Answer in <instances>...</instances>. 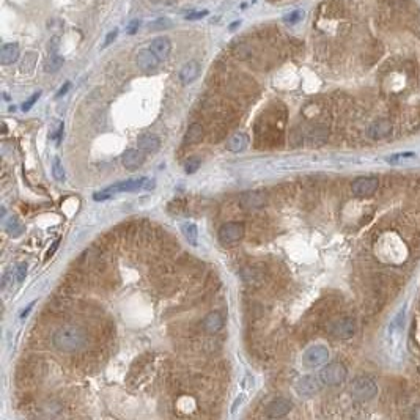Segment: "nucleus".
<instances>
[{"mask_svg":"<svg viewBox=\"0 0 420 420\" xmlns=\"http://www.w3.org/2000/svg\"><path fill=\"white\" fill-rule=\"evenodd\" d=\"M52 343L61 352H74L87 345V332L77 326H63L54 332Z\"/></svg>","mask_w":420,"mask_h":420,"instance_id":"nucleus-1","label":"nucleus"},{"mask_svg":"<svg viewBox=\"0 0 420 420\" xmlns=\"http://www.w3.org/2000/svg\"><path fill=\"white\" fill-rule=\"evenodd\" d=\"M154 187V183L153 180H148V178H136V180H126V181H121L115 186H110V187H106L104 191L101 192H96L93 195V198L96 202L99 200H107L110 198L112 195L118 194V192H134V191H140V189H153Z\"/></svg>","mask_w":420,"mask_h":420,"instance_id":"nucleus-2","label":"nucleus"},{"mask_svg":"<svg viewBox=\"0 0 420 420\" xmlns=\"http://www.w3.org/2000/svg\"><path fill=\"white\" fill-rule=\"evenodd\" d=\"M349 392L352 395L354 400L358 402H370L374 398V395L378 393V386L376 383L371 380L368 376H359L356 378V380L351 383V387H349Z\"/></svg>","mask_w":420,"mask_h":420,"instance_id":"nucleus-3","label":"nucleus"},{"mask_svg":"<svg viewBox=\"0 0 420 420\" xmlns=\"http://www.w3.org/2000/svg\"><path fill=\"white\" fill-rule=\"evenodd\" d=\"M348 370L342 362H330L327 365L323 367V370L320 371V380L324 386H340L345 380H346Z\"/></svg>","mask_w":420,"mask_h":420,"instance_id":"nucleus-4","label":"nucleus"},{"mask_svg":"<svg viewBox=\"0 0 420 420\" xmlns=\"http://www.w3.org/2000/svg\"><path fill=\"white\" fill-rule=\"evenodd\" d=\"M356 321L352 318L348 317H342V318H335L327 324V332L332 335V337L339 339V340H348L351 339L352 335L356 334Z\"/></svg>","mask_w":420,"mask_h":420,"instance_id":"nucleus-5","label":"nucleus"},{"mask_svg":"<svg viewBox=\"0 0 420 420\" xmlns=\"http://www.w3.org/2000/svg\"><path fill=\"white\" fill-rule=\"evenodd\" d=\"M329 359V351L326 346L323 345H313L310 346L304 356H302V364L307 367V368H317L323 364H326Z\"/></svg>","mask_w":420,"mask_h":420,"instance_id":"nucleus-6","label":"nucleus"},{"mask_svg":"<svg viewBox=\"0 0 420 420\" xmlns=\"http://www.w3.org/2000/svg\"><path fill=\"white\" fill-rule=\"evenodd\" d=\"M219 241L220 244H233L242 239L244 236V225L241 222H227L219 228Z\"/></svg>","mask_w":420,"mask_h":420,"instance_id":"nucleus-7","label":"nucleus"},{"mask_svg":"<svg viewBox=\"0 0 420 420\" xmlns=\"http://www.w3.org/2000/svg\"><path fill=\"white\" fill-rule=\"evenodd\" d=\"M380 181L374 176H359L356 178L351 184V191L358 197H370L376 192Z\"/></svg>","mask_w":420,"mask_h":420,"instance_id":"nucleus-8","label":"nucleus"},{"mask_svg":"<svg viewBox=\"0 0 420 420\" xmlns=\"http://www.w3.org/2000/svg\"><path fill=\"white\" fill-rule=\"evenodd\" d=\"M321 380L320 376H313V374H307V376H302L298 380L296 383V392L299 395H304V396H312L317 392H320L321 389Z\"/></svg>","mask_w":420,"mask_h":420,"instance_id":"nucleus-9","label":"nucleus"},{"mask_svg":"<svg viewBox=\"0 0 420 420\" xmlns=\"http://www.w3.org/2000/svg\"><path fill=\"white\" fill-rule=\"evenodd\" d=\"M291 409H293V403L288 398H276V400H272L266 406L264 415L268 418H280V417H285Z\"/></svg>","mask_w":420,"mask_h":420,"instance_id":"nucleus-10","label":"nucleus"},{"mask_svg":"<svg viewBox=\"0 0 420 420\" xmlns=\"http://www.w3.org/2000/svg\"><path fill=\"white\" fill-rule=\"evenodd\" d=\"M393 129V124L390 120H386V118H381V120H376L373 121L370 126H368V137L373 139V140H381L384 137H387Z\"/></svg>","mask_w":420,"mask_h":420,"instance_id":"nucleus-11","label":"nucleus"},{"mask_svg":"<svg viewBox=\"0 0 420 420\" xmlns=\"http://www.w3.org/2000/svg\"><path fill=\"white\" fill-rule=\"evenodd\" d=\"M136 63L142 71H153L159 67L161 60L153 54V51L148 49H140L136 55Z\"/></svg>","mask_w":420,"mask_h":420,"instance_id":"nucleus-12","label":"nucleus"},{"mask_svg":"<svg viewBox=\"0 0 420 420\" xmlns=\"http://www.w3.org/2000/svg\"><path fill=\"white\" fill-rule=\"evenodd\" d=\"M145 162V154L143 151L139 148V150H126L121 156V164L124 165V169L128 170H137L139 167H142V164Z\"/></svg>","mask_w":420,"mask_h":420,"instance_id":"nucleus-13","label":"nucleus"},{"mask_svg":"<svg viewBox=\"0 0 420 420\" xmlns=\"http://www.w3.org/2000/svg\"><path fill=\"white\" fill-rule=\"evenodd\" d=\"M225 324V320L222 317L220 312H209L206 317L202 321V327L208 332V334H216L219 332Z\"/></svg>","mask_w":420,"mask_h":420,"instance_id":"nucleus-14","label":"nucleus"},{"mask_svg":"<svg viewBox=\"0 0 420 420\" xmlns=\"http://www.w3.org/2000/svg\"><path fill=\"white\" fill-rule=\"evenodd\" d=\"M150 49L153 51V54H154L161 61H164L167 57L170 55V52H172V43H170V39H169V38L161 36V38H156V39L151 41Z\"/></svg>","mask_w":420,"mask_h":420,"instance_id":"nucleus-15","label":"nucleus"},{"mask_svg":"<svg viewBox=\"0 0 420 420\" xmlns=\"http://www.w3.org/2000/svg\"><path fill=\"white\" fill-rule=\"evenodd\" d=\"M200 74V65H198V61L195 60H191V61H187L186 65L181 68L180 71V80L184 83V85H187V83H192Z\"/></svg>","mask_w":420,"mask_h":420,"instance_id":"nucleus-16","label":"nucleus"},{"mask_svg":"<svg viewBox=\"0 0 420 420\" xmlns=\"http://www.w3.org/2000/svg\"><path fill=\"white\" fill-rule=\"evenodd\" d=\"M139 143V148L143 151V153H156L159 148H161V140L158 136L154 134H142L137 140Z\"/></svg>","mask_w":420,"mask_h":420,"instance_id":"nucleus-17","label":"nucleus"},{"mask_svg":"<svg viewBox=\"0 0 420 420\" xmlns=\"http://www.w3.org/2000/svg\"><path fill=\"white\" fill-rule=\"evenodd\" d=\"M241 205L249 209H258L266 205V195L263 192H246L239 198Z\"/></svg>","mask_w":420,"mask_h":420,"instance_id":"nucleus-18","label":"nucleus"},{"mask_svg":"<svg viewBox=\"0 0 420 420\" xmlns=\"http://www.w3.org/2000/svg\"><path fill=\"white\" fill-rule=\"evenodd\" d=\"M19 57V46L14 43H8L4 45L2 49H0V63L2 65H11L14 63Z\"/></svg>","mask_w":420,"mask_h":420,"instance_id":"nucleus-19","label":"nucleus"},{"mask_svg":"<svg viewBox=\"0 0 420 420\" xmlns=\"http://www.w3.org/2000/svg\"><path fill=\"white\" fill-rule=\"evenodd\" d=\"M247 143H249V137L244 132H236L227 142V148L232 153H239L246 148Z\"/></svg>","mask_w":420,"mask_h":420,"instance_id":"nucleus-20","label":"nucleus"},{"mask_svg":"<svg viewBox=\"0 0 420 420\" xmlns=\"http://www.w3.org/2000/svg\"><path fill=\"white\" fill-rule=\"evenodd\" d=\"M327 134L326 126H315L307 132V142L312 145H321L327 140Z\"/></svg>","mask_w":420,"mask_h":420,"instance_id":"nucleus-21","label":"nucleus"},{"mask_svg":"<svg viewBox=\"0 0 420 420\" xmlns=\"http://www.w3.org/2000/svg\"><path fill=\"white\" fill-rule=\"evenodd\" d=\"M202 139H203V126L200 123H192L191 126H189L187 132H186L184 142L194 145V143L202 142Z\"/></svg>","mask_w":420,"mask_h":420,"instance_id":"nucleus-22","label":"nucleus"},{"mask_svg":"<svg viewBox=\"0 0 420 420\" xmlns=\"http://www.w3.org/2000/svg\"><path fill=\"white\" fill-rule=\"evenodd\" d=\"M181 232L184 235V238L189 241V244L192 246H197V239H198V228L195 224H191V222H186L181 225Z\"/></svg>","mask_w":420,"mask_h":420,"instance_id":"nucleus-23","label":"nucleus"},{"mask_svg":"<svg viewBox=\"0 0 420 420\" xmlns=\"http://www.w3.org/2000/svg\"><path fill=\"white\" fill-rule=\"evenodd\" d=\"M63 65V58L58 57V55H51V58L46 61V65H45V70L46 73H55L61 68Z\"/></svg>","mask_w":420,"mask_h":420,"instance_id":"nucleus-24","label":"nucleus"},{"mask_svg":"<svg viewBox=\"0 0 420 420\" xmlns=\"http://www.w3.org/2000/svg\"><path fill=\"white\" fill-rule=\"evenodd\" d=\"M52 175H54V178L57 181H63V180H65V170H63V165H61V162H60L58 158H55L54 162H52Z\"/></svg>","mask_w":420,"mask_h":420,"instance_id":"nucleus-25","label":"nucleus"},{"mask_svg":"<svg viewBox=\"0 0 420 420\" xmlns=\"http://www.w3.org/2000/svg\"><path fill=\"white\" fill-rule=\"evenodd\" d=\"M235 54L239 57V58H247V57H250L252 55V48L247 45V43H239L238 46H236V49H235Z\"/></svg>","mask_w":420,"mask_h":420,"instance_id":"nucleus-26","label":"nucleus"},{"mask_svg":"<svg viewBox=\"0 0 420 420\" xmlns=\"http://www.w3.org/2000/svg\"><path fill=\"white\" fill-rule=\"evenodd\" d=\"M202 161L198 158H191L186 164H184V169H186V173H195L198 170Z\"/></svg>","mask_w":420,"mask_h":420,"instance_id":"nucleus-27","label":"nucleus"},{"mask_svg":"<svg viewBox=\"0 0 420 420\" xmlns=\"http://www.w3.org/2000/svg\"><path fill=\"white\" fill-rule=\"evenodd\" d=\"M304 17V13L302 11H293L290 13L288 16H285V23H290V24H295L298 20H301Z\"/></svg>","mask_w":420,"mask_h":420,"instance_id":"nucleus-28","label":"nucleus"},{"mask_svg":"<svg viewBox=\"0 0 420 420\" xmlns=\"http://www.w3.org/2000/svg\"><path fill=\"white\" fill-rule=\"evenodd\" d=\"M26 274H27V264L26 263H20L17 266V269H16V280L17 282H23L24 277H26Z\"/></svg>","mask_w":420,"mask_h":420,"instance_id":"nucleus-29","label":"nucleus"},{"mask_svg":"<svg viewBox=\"0 0 420 420\" xmlns=\"http://www.w3.org/2000/svg\"><path fill=\"white\" fill-rule=\"evenodd\" d=\"M39 96H41V93L38 92V93H35V95H33L32 98H29V101H27V102H24V106H23V110H30V109H32V106H33V104H35V102L38 101V98H39Z\"/></svg>","mask_w":420,"mask_h":420,"instance_id":"nucleus-30","label":"nucleus"},{"mask_svg":"<svg viewBox=\"0 0 420 420\" xmlns=\"http://www.w3.org/2000/svg\"><path fill=\"white\" fill-rule=\"evenodd\" d=\"M13 228H14V230H17V232H20V230H23V227L17 225V220H16L14 217H11V219H10V222L7 224V230H8L10 233L13 232Z\"/></svg>","mask_w":420,"mask_h":420,"instance_id":"nucleus-31","label":"nucleus"},{"mask_svg":"<svg viewBox=\"0 0 420 420\" xmlns=\"http://www.w3.org/2000/svg\"><path fill=\"white\" fill-rule=\"evenodd\" d=\"M206 14H208V11L203 10V11H195L194 14H187L186 17H187V19H200V17H205Z\"/></svg>","mask_w":420,"mask_h":420,"instance_id":"nucleus-32","label":"nucleus"},{"mask_svg":"<svg viewBox=\"0 0 420 420\" xmlns=\"http://www.w3.org/2000/svg\"><path fill=\"white\" fill-rule=\"evenodd\" d=\"M117 33H118V30H114V32H110L109 35H107V38H106V41H104V46H109L112 41L117 38Z\"/></svg>","mask_w":420,"mask_h":420,"instance_id":"nucleus-33","label":"nucleus"},{"mask_svg":"<svg viewBox=\"0 0 420 420\" xmlns=\"http://www.w3.org/2000/svg\"><path fill=\"white\" fill-rule=\"evenodd\" d=\"M411 418L420 420V405H417L415 408H412V411H411Z\"/></svg>","mask_w":420,"mask_h":420,"instance_id":"nucleus-34","label":"nucleus"},{"mask_svg":"<svg viewBox=\"0 0 420 420\" xmlns=\"http://www.w3.org/2000/svg\"><path fill=\"white\" fill-rule=\"evenodd\" d=\"M70 87H71V83H70V82H67V83H65V85H63V87L60 89V92L57 93V98H60L61 95H65V93L68 92V89H70Z\"/></svg>","mask_w":420,"mask_h":420,"instance_id":"nucleus-35","label":"nucleus"},{"mask_svg":"<svg viewBox=\"0 0 420 420\" xmlns=\"http://www.w3.org/2000/svg\"><path fill=\"white\" fill-rule=\"evenodd\" d=\"M139 24H140L139 20H134V23H131V27L128 29V32H129V33H134V32L139 29Z\"/></svg>","mask_w":420,"mask_h":420,"instance_id":"nucleus-36","label":"nucleus"},{"mask_svg":"<svg viewBox=\"0 0 420 420\" xmlns=\"http://www.w3.org/2000/svg\"><path fill=\"white\" fill-rule=\"evenodd\" d=\"M58 244H60V241H55V242H54V247H52V249H51V250L48 252V255H46L48 258H49V257H51V255L54 254V252L57 250V247H58Z\"/></svg>","mask_w":420,"mask_h":420,"instance_id":"nucleus-37","label":"nucleus"},{"mask_svg":"<svg viewBox=\"0 0 420 420\" xmlns=\"http://www.w3.org/2000/svg\"><path fill=\"white\" fill-rule=\"evenodd\" d=\"M32 307H33V302H32V304H30V305H29V307H27V308H26V310H24L23 313H20V317H23V318H24V317H27V315H29V312L32 310Z\"/></svg>","mask_w":420,"mask_h":420,"instance_id":"nucleus-38","label":"nucleus"},{"mask_svg":"<svg viewBox=\"0 0 420 420\" xmlns=\"http://www.w3.org/2000/svg\"><path fill=\"white\" fill-rule=\"evenodd\" d=\"M395 2H405V0H395Z\"/></svg>","mask_w":420,"mask_h":420,"instance_id":"nucleus-39","label":"nucleus"}]
</instances>
